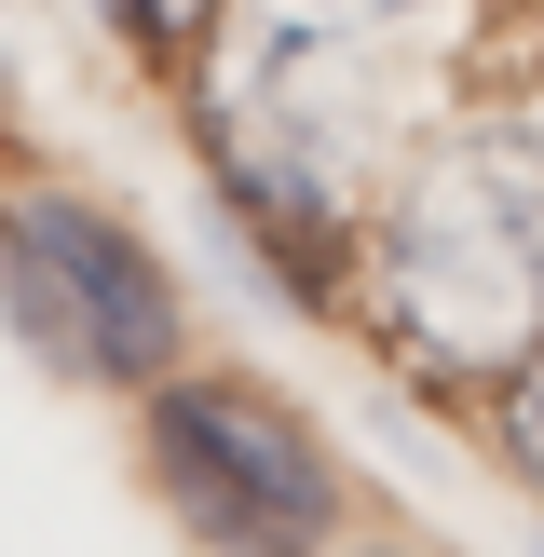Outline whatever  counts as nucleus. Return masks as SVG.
I'll use <instances>...</instances> for the list:
<instances>
[{
  "instance_id": "f257e3e1",
  "label": "nucleus",
  "mask_w": 544,
  "mask_h": 557,
  "mask_svg": "<svg viewBox=\"0 0 544 557\" xmlns=\"http://www.w3.org/2000/svg\"><path fill=\"white\" fill-rule=\"evenodd\" d=\"M354 259H368V299L408 341V368L504 395L544 354V136L531 123L422 136Z\"/></svg>"
},
{
  "instance_id": "f03ea898",
  "label": "nucleus",
  "mask_w": 544,
  "mask_h": 557,
  "mask_svg": "<svg viewBox=\"0 0 544 557\" xmlns=\"http://www.w3.org/2000/svg\"><path fill=\"white\" fill-rule=\"evenodd\" d=\"M150 490L205 557H326L341 531V462L259 381H150Z\"/></svg>"
},
{
  "instance_id": "7ed1b4c3",
  "label": "nucleus",
  "mask_w": 544,
  "mask_h": 557,
  "mask_svg": "<svg viewBox=\"0 0 544 557\" xmlns=\"http://www.w3.org/2000/svg\"><path fill=\"white\" fill-rule=\"evenodd\" d=\"M0 313L69 381L150 395L177 368V286H163V259L109 205H82V190H14L0 205Z\"/></svg>"
},
{
  "instance_id": "20e7f679",
  "label": "nucleus",
  "mask_w": 544,
  "mask_h": 557,
  "mask_svg": "<svg viewBox=\"0 0 544 557\" xmlns=\"http://www.w3.org/2000/svg\"><path fill=\"white\" fill-rule=\"evenodd\" d=\"M96 14L123 27L136 54H177V41H205V14H218V0H96Z\"/></svg>"
},
{
  "instance_id": "39448f33",
  "label": "nucleus",
  "mask_w": 544,
  "mask_h": 557,
  "mask_svg": "<svg viewBox=\"0 0 544 557\" xmlns=\"http://www.w3.org/2000/svg\"><path fill=\"white\" fill-rule=\"evenodd\" d=\"M504 449H517V476L544 490V354H531V368L504 381Z\"/></svg>"
},
{
  "instance_id": "423d86ee",
  "label": "nucleus",
  "mask_w": 544,
  "mask_h": 557,
  "mask_svg": "<svg viewBox=\"0 0 544 557\" xmlns=\"http://www.w3.org/2000/svg\"><path fill=\"white\" fill-rule=\"evenodd\" d=\"M259 14H299V27H354V41H368L381 14H422V0H259Z\"/></svg>"
},
{
  "instance_id": "0eeeda50",
  "label": "nucleus",
  "mask_w": 544,
  "mask_h": 557,
  "mask_svg": "<svg viewBox=\"0 0 544 557\" xmlns=\"http://www.w3.org/2000/svg\"><path fill=\"white\" fill-rule=\"evenodd\" d=\"M354 557H422V544H354Z\"/></svg>"
}]
</instances>
